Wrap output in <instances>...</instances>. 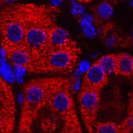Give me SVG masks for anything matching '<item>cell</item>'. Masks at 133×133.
<instances>
[{
    "label": "cell",
    "mask_w": 133,
    "mask_h": 133,
    "mask_svg": "<svg viewBox=\"0 0 133 133\" xmlns=\"http://www.w3.org/2000/svg\"><path fill=\"white\" fill-rule=\"evenodd\" d=\"M17 4L24 23L26 46L37 60L48 50L50 35L57 25L59 8L53 5Z\"/></svg>",
    "instance_id": "6da1fadb"
},
{
    "label": "cell",
    "mask_w": 133,
    "mask_h": 133,
    "mask_svg": "<svg viewBox=\"0 0 133 133\" xmlns=\"http://www.w3.org/2000/svg\"><path fill=\"white\" fill-rule=\"evenodd\" d=\"M50 113L62 123L61 132L81 133V124L71 93V81L62 77H54L47 107Z\"/></svg>",
    "instance_id": "7a4b0ae2"
},
{
    "label": "cell",
    "mask_w": 133,
    "mask_h": 133,
    "mask_svg": "<svg viewBox=\"0 0 133 133\" xmlns=\"http://www.w3.org/2000/svg\"><path fill=\"white\" fill-rule=\"evenodd\" d=\"M54 77L31 80L23 90L17 130L19 132L29 133L43 109H45Z\"/></svg>",
    "instance_id": "3957f363"
},
{
    "label": "cell",
    "mask_w": 133,
    "mask_h": 133,
    "mask_svg": "<svg viewBox=\"0 0 133 133\" xmlns=\"http://www.w3.org/2000/svg\"><path fill=\"white\" fill-rule=\"evenodd\" d=\"M81 53L78 44L49 49L36 61L33 73L70 74L77 66Z\"/></svg>",
    "instance_id": "277c9868"
},
{
    "label": "cell",
    "mask_w": 133,
    "mask_h": 133,
    "mask_svg": "<svg viewBox=\"0 0 133 133\" xmlns=\"http://www.w3.org/2000/svg\"><path fill=\"white\" fill-rule=\"evenodd\" d=\"M0 37L2 48L26 46L24 23L17 3L0 11Z\"/></svg>",
    "instance_id": "5b68a950"
},
{
    "label": "cell",
    "mask_w": 133,
    "mask_h": 133,
    "mask_svg": "<svg viewBox=\"0 0 133 133\" xmlns=\"http://www.w3.org/2000/svg\"><path fill=\"white\" fill-rule=\"evenodd\" d=\"M101 92L98 90L81 87L77 101L81 117L89 132H95L101 103Z\"/></svg>",
    "instance_id": "8992f818"
},
{
    "label": "cell",
    "mask_w": 133,
    "mask_h": 133,
    "mask_svg": "<svg viewBox=\"0 0 133 133\" xmlns=\"http://www.w3.org/2000/svg\"><path fill=\"white\" fill-rule=\"evenodd\" d=\"M5 57L16 67H21L25 71L33 73L36 58L27 46L4 47Z\"/></svg>",
    "instance_id": "52a82bcc"
},
{
    "label": "cell",
    "mask_w": 133,
    "mask_h": 133,
    "mask_svg": "<svg viewBox=\"0 0 133 133\" xmlns=\"http://www.w3.org/2000/svg\"><path fill=\"white\" fill-rule=\"evenodd\" d=\"M109 83V75L95 61L85 72L81 87L101 91Z\"/></svg>",
    "instance_id": "ba28073f"
},
{
    "label": "cell",
    "mask_w": 133,
    "mask_h": 133,
    "mask_svg": "<svg viewBox=\"0 0 133 133\" xmlns=\"http://www.w3.org/2000/svg\"><path fill=\"white\" fill-rule=\"evenodd\" d=\"M119 0H103L92 8V21L98 27L106 24L113 15L115 6Z\"/></svg>",
    "instance_id": "9c48e42d"
},
{
    "label": "cell",
    "mask_w": 133,
    "mask_h": 133,
    "mask_svg": "<svg viewBox=\"0 0 133 133\" xmlns=\"http://www.w3.org/2000/svg\"><path fill=\"white\" fill-rule=\"evenodd\" d=\"M77 43L71 37L68 31L57 25L50 35L48 50L69 47Z\"/></svg>",
    "instance_id": "30bf717a"
},
{
    "label": "cell",
    "mask_w": 133,
    "mask_h": 133,
    "mask_svg": "<svg viewBox=\"0 0 133 133\" xmlns=\"http://www.w3.org/2000/svg\"><path fill=\"white\" fill-rule=\"evenodd\" d=\"M0 104L2 107L16 112L15 100L12 88L0 75Z\"/></svg>",
    "instance_id": "8fae6325"
},
{
    "label": "cell",
    "mask_w": 133,
    "mask_h": 133,
    "mask_svg": "<svg viewBox=\"0 0 133 133\" xmlns=\"http://www.w3.org/2000/svg\"><path fill=\"white\" fill-rule=\"evenodd\" d=\"M116 75L126 77H133V56L128 53L117 54Z\"/></svg>",
    "instance_id": "7c38bea8"
},
{
    "label": "cell",
    "mask_w": 133,
    "mask_h": 133,
    "mask_svg": "<svg viewBox=\"0 0 133 133\" xmlns=\"http://www.w3.org/2000/svg\"><path fill=\"white\" fill-rule=\"evenodd\" d=\"M15 112L3 107H0V133L14 132L15 126Z\"/></svg>",
    "instance_id": "4fadbf2b"
},
{
    "label": "cell",
    "mask_w": 133,
    "mask_h": 133,
    "mask_svg": "<svg viewBox=\"0 0 133 133\" xmlns=\"http://www.w3.org/2000/svg\"><path fill=\"white\" fill-rule=\"evenodd\" d=\"M112 28L107 25L101 31V37L105 44L109 47H123L124 39L115 31H111Z\"/></svg>",
    "instance_id": "5bb4252c"
},
{
    "label": "cell",
    "mask_w": 133,
    "mask_h": 133,
    "mask_svg": "<svg viewBox=\"0 0 133 133\" xmlns=\"http://www.w3.org/2000/svg\"><path fill=\"white\" fill-rule=\"evenodd\" d=\"M96 61L109 75L116 74L117 68V54L104 55L98 58Z\"/></svg>",
    "instance_id": "9a60e30c"
},
{
    "label": "cell",
    "mask_w": 133,
    "mask_h": 133,
    "mask_svg": "<svg viewBox=\"0 0 133 133\" xmlns=\"http://www.w3.org/2000/svg\"><path fill=\"white\" fill-rule=\"evenodd\" d=\"M120 124L122 129V133H129L133 130V92H131L129 97L127 116Z\"/></svg>",
    "instance_id": "2e32d148"
},
{
    "label": "cell",
    "mask_w": 133,
    "mask_h": 133,
    "mask_svg": "<svg viewBox=\"0 0 133 133\" xmlns=\"http://www.w3.org/2000/svg\"><path fill=\"white\" fill-rule=\"evenodd\" d=\"M95 132L122 133V129L121 124L113 122L97 123L95 128Z\"/></svg>",
    "instance_id": "e0dca14e"
},
{
    "label": "cell",
    "mask_w": 133,
    "mask_h": 133,
    "mask_svg": "<svg viewBox=\"0 0 133 133\" xmlns=\"http://www.w3.org/2000/svg\"><path fill=\"white\" fill-rule=\"evenodd\" d=\"M81 25L84 33L87 37H92L95 35V30L94 29L93 24L89 19H88L87 17H83L81 19Z\"/></svg>",
    "instance_id": "ac0fdd59"
},
{
    "label": "cell",
    "mask_w": 133,
    "mask_h": 133,
    "mask_svg": "<svg viewBox=\"0 0 133 133\" xmlns=\"http://www.w3.org/2000/svg\"><path fill=\"white\" fill-rule=\"evenodd\" d=\"M72 12H73V14H74V15H79L83 12V9H82L81 7L79 6V5H75L72 8Z\"/></svg>",
    "instance_id": "d6986e66"
},
{
    "label": "cell",
    "mask_w": 133,
    "mask_h": 133,
    "mask_svg": "<svg viewBox=\"0 0 133 133\" xmlns=\"http://www.w3.org/2000/svg\"><path fill=\"white\" fill-rule=\"evenodd\" d=\"M88 64L86 63H82L80 65H79V70L81 73L83 72H85L88 69Z\"/></svg>",
    "instance_id": "ffe728a7"
},
{
    "label": "cell",
    "mask_w": 133,
    "mask_h": 133,
    "mask_svg": "<svg viewBox=\"0 0 133 133\" xmlns=\"http://www.w3.org/2000/svg\"><path fill=\"white\" fill-rule=\"evenodd\" d=\"M16 0H0V3H14Z\"/></svg>",
    "instance_id": "44dd1931"
},
{
    "label": "cell",
    "mask_w": 133,
    "mask_h": 133,
    "mask_svg": "<svg viewBox=\"0 0 133 133\" xmlns=\"http://www.w3.org/2000/svg\"><path fill=\"white\" fill-rule=\"evenodd\" d=\"M78 2H80V3H90V2H92L94 0H77Z\"/></svg>",
    "instance_id": "7402d4cb"
},
{
    "label": "cell",
    "mask_w": 133,
    "mask_h": 133,
    "mask_svg": "<svg viewBox=\"0 0 133 133\" xmlns=\"http://www.w3.org/2000/svg\"><path fill=\"white\" fill-rule=\"evenodd\" d=\"M130 2L132 5H133V0H130Z\"/></svg>",
    "instance_id": "603a6c76"
}]
</instances>
